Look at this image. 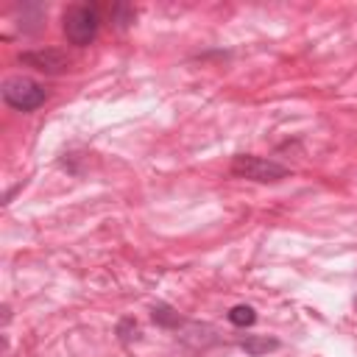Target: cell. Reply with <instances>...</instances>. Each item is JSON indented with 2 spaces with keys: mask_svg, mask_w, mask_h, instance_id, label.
Segmentation results:
<instances>
[{
  "mask_svg": "<svg viewBox=\"0 0 357 357\" xmlns=\"http://www.w3.org/2000/svg\"><path fill=\"white\" fill-rule=\"evenodd\" d=\"M100 8L98 6H89V3H75V6H67L64 14H61V31L67 36L70 45L75 47H86L95 42L98 36V28H100Z\"/></svg>",
  "mask_w": 357,
  "mask_h": 357,
  "instance_id": "1",
  "label": "cell"
},
{
  "mask_svg": "<svg viewBox=\"0 0 357 357\" xmlns=\"http://www.w3.org/2000/svg\"><path fill=\"white\" fill-rule=\"evenodd\" d=\"M45 98H47L45 86L28 75H14L3 84V100L17 112H33L45 103Z\"/></svg>",
  "mask_w": 357,
  "mask_h": 357,
  "instance_id": "2",
  "label": "cell"
},
{
  "mask_svg": "<svg viewBox=\"0 0 357 357\" xmlns=\"http://www.w3.org/2000/svg\"><path fill=\"white\" fill-rule=\"evenodd\" d=\"M231 173L240 176V178H248V181H279V178H287V167L273 162V159H265V156H254V153H237L231 159Z\"/></svg>",
  "mask_w": 357,
  "mask_h": 357,
  "instance_id": "3",
  "label": "cell"
},
{
  "mask_svg": "<svg viewBox=\"0 0 357 357\" xmlns=\"http://www.w3.org/2000/svg\"><path fill=\"white\" fill-rule=\"evenodd\" d=\"M20 61L25 67H33L36 73H45V75H61L67 67H70V59L64 50L59 47H36V50H25L20 53Z\"/></svg>",
  "mask_w": 357,
  "mask_h": 357,
  "instance_id": "4",
  "label": "cell"
},
{
  "mask_svg": "<svg viewBox=\"0 0 357 357\" xmlns=\"http://www.w3.org/2000/svg\"><path fill=\"white\" fill-rule=\"evenodd\" d=\"M240 346H243V351H245V354H251V357H262V354H268V351H276V349H279V340H276V337L248 335Z\"/></svg>",
  "mask_w": 357,
  "mask_h": 357,
  "instance_id": "5",
  "label": "cell"
},
{
  "mask_svg": "<svg viewBox=\"0 0 357 357\" xmlns=\"http://www.w3.org/2000/svg\"><path fill=\"white\" fill-rule=\"evenodd\" d=\"M151 318H153L159 326H165V329H173V326H181V324H184L181 315H178L170 304H153V307H151Z\"/></svg>",
  "mask_w": 357,
  "mask_h": 357,
  "instance_id": "6",
  "label": "cell"
},
{
  "mask_svg": "<svg viewBox=\"0 0 357 357\" xmlns=\"http://www.w3.org/2000/svg\"><path fill=\"white\" fill-rule=\"evenodd\" d=\"M106 14H109V20L114 22V28H128V25L134 22V17H137L134 8L126 6V3H114V6H109Z\"/></svg>",
  "mask_w": 357,
  "mask_h": 357,
  "instance_id": "7",
  "label": "cell"
},
{
  "mask_svg": "<svg viewBox=\"0 0 357 357\" xmlns=\"http://www.w3.org/2000/svg\"><path fill=\"white\" fill-rule=\"evenodd\" d=\"M226 318H229V324H234V326H251V324L257 321V310H254L251 304H234Z\"/></svg>",
  "mask_w": 357,
  "mask_h": 357,
  "instance_id": "8",
  "label": "cell"
},
{
  "mask_svg": "<svg viewBox=\"0 0 357 357\" xmlns=\"http://www.w3.org/2000/svg\"><path fill=\"white\" fill-rule=\"evenodd\" d=\"M137 335H139V326H137V321L134 318H123L120 324H117V337H120V343H131V340H137Z\"/></svg>",
  "mask_w": 357,
  "mask_h": 357,
  "instance_id": "9",
  "label": "cell"
},
{
  "mask_svg": "<svg viewBox=\"0 0 357 357\" xmlns=\"http://www.w3.org/2000/svg\"><path fill=\"white\" fill-rule=\"evenodd\" d=\"M354 307H357V298H354Z\"/></svg>",
  "mask_w": 357,
  "mask_h": 357,
  "instance_id": "10",
  "label": "cell"
}]
</instances>
